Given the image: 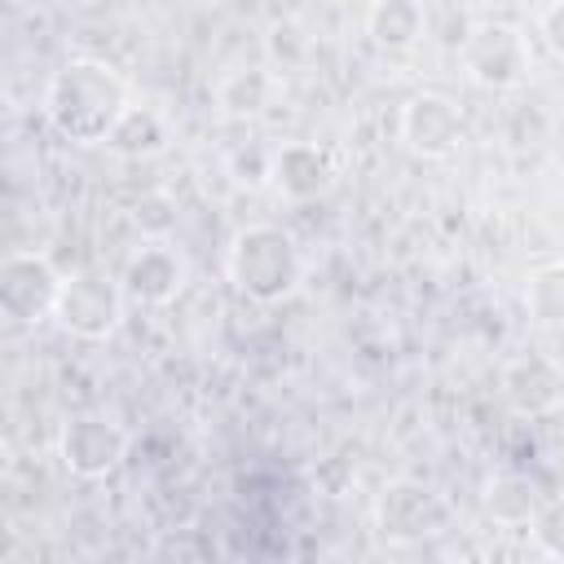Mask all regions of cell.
<instances>
[{
    "label": "cell",
    "instance_id": "cell-15",
    "mask_svg": "<svg viewBox=\"0 0 564 564\" xmlns=\"http://www.w3.org/2000/svg\"><path fill=\"white\" fill-rule=\"evenodd\" d=\"M167 123L159 110L150 106H128V115L115 123V132L106 137V150L123 154V159H154L167 150Z\"/></svg>",
    "mask_w": 564,
    "mask_h": 564
},
{
    "label": "cell",
    "instance_id": "cell-16",
    "mask_svg": "<svg viewBox=\"0 0 564 564\" xmlns=\"http://www.w3.org/2000/svg\"><path fill=\"white\" fill-rule=\"evenodd\" d=\"M524 313L533 326L564 330V260H546L524 278Z\"/></svg>",
    "mask_w": 564,
    "mask_h": 564
},
{
    "label": "cell",
    "instance_id": "cell-13",
    "mask_svg": "<svg viewBox=\"0 0 564 564\" xmlns=\"http://www.w3.org/2000/svg\"><path fill=\"white\" fill-rule=\"evenodd\" d=\"M427 13L419 0H375L366 13V35L383 53H410L423 40Z\"/></svg>",
    "mask_w": 564,
    "mask_h": 564
},
{
    "label": "cell",
    "instance_id": "cell-8",
    "mask_svg": "<svg viewBox=\"0 0 564 564\" xmlns=\"http://www.w3.org/2000/svg\"><path fill=\"white\" fill-rule=\"evenodd\" d=\"M397 137L414 159H449L463 145L467 123L458 101H449L445 93H414L401 101Z\"/></svg>",
    "mask_w": 564,
    "mask_h": 564
},
{
    "label": "cell",
    "instance_id": "cell-23",
    "mask_svg": "<svg viewBox=\"0 0 564 564\" xmlns=\"http://www.w3.org/2000/svg\"><path fill=\"white\" fill-rule=\"evenodd\" d=\"M370 4H375V0H370Z\"/></svg>",
    "mask_w": 564,
    "mask_h": 564
},
{
    "label": "cell",
    "instance_id": "cell-10",
    "mask_svg": "<svg viewBox=\"0 0 564 564\" xmlns=\"http://www.w3.org/2000/svg\"><path fill=\"white\" fill-rule=\"evenodd\" d=\"M502 397L524 419H546L564 401V370L542 352H520L502 366Z\"/></svg>",
    "mask_w": 564,
    "mask_h": 564
},
{
    "label": "cell",
    "instance_id": "cell-3",
    "mask_svg": "<svg viewBox=\"0 0 564 564\" xmlns=\"http://www.w3.org/2000/svg\"><path fill=\"white\" fill-rule=\"evenodd\" d=\"M128 291L119 278L101 273V269H79L62 278V295L53 308V322L79 339H110L123 326L128 313Z\"/></svg>",
    "mask_w": 564,
    "mask_h": 564
},
{
    "label": "cell",
    "instance_id": "cell-9",
    "mask_svg": "<svg viewBox=\"0 0 564 564\" xmlns=\"http://www.w3.org/2000/svg\"><path fill=\"white\" fill-rule=\"evenodd\" d=\"M123 291L132 304H145V308H159V304H172L185 282H189V260L181 256V247H172L167 238H145V247H137L123 264Z\"/></svg>",
    "mask_w": 564,
    "mask_h": 564
},
{
    "label": "cell",
    "instance_id": "cell-5",
    "mask_svg": "<svg viewBox=\"0 0 564 564\" xmlns=\"http://www.w3.org/2000/svg\"><path fill=\"white\" fill-rule=\"evenodd\" d=\"M128 427L101 410H84L62 423L57 432V463L79 480H106L128 458Z\"/></svg>",
    "mask_w": 564,
    "mask_h": 564
},
{
    "label": "cell",
    "instance_id": "cell-2",
    "mask_svg": "<svg viewBox=\"0 0 564 564\" xmlns=\"http://www.w3.org/2000/svg\"><path fill=\"white\" fill-rule=\"evenodd\" d=\"M225 273L234 291L247 295L251 304H282L304 282V251L291 229L273 220H256L229 238Z\"/></svg>",
    "mask_w": 564,
    "mask_h": 564
},
{
    "label": "cell",
    "instance_id": "cell-21",
    "mask_svg": "<svg viewBox=\"0 0 564 564\" xmlns=\"http://www.w3.org/2000/svg\"><path fill=\"white\" fill-rule=\"evenodd\" d=\"M538 35H542V44H546L555 57H564V0H551V4L542 9Z\"/></svg>",
    "mask_w": 564,
    "mask_h": 564
},
{
    "label": "cell",
    "instance_id": "cell-20",
    "mask_svg": "<svg viewBox=\"0 0 564 564\" xmlns=\"http://www.w3.org/2000/svg\"><path fill=\"white\" fill-rule=\"evenodd\" d=\"M269 159H273V150H264V145H242V150H234L229 154V172H234V181L238 185H264L269 181Z\"/></svg>",
    "mask_w": 564,
    "mask_h": 564
},
{
    "label": "cell",
    "instance_id": "cell-22",
    "mask_svg": "<svg viewBox=\"0 0 564 564\" xmlns=\"http://www.w3.org/2000/svg\"><path fill=\"white\" fill-rule=\"evenodd\" d=\"M555 414H560V419H564V401H560V410H555Z\"/></svg>",
    "mask_w": 564,
    "mask_h": 564
},
{
    "label": "cell",
    "instance_id": "cell-4",
    "mask_svg": "<svg viewBox=\"0 0 564 564\" xmlns=\"http://www.w3.org/2000/svg\"><path fill=\"white\" fill-rule=\"evenodd\" d=\"M463 70L471 84L489 93H511L533 75V48L529 35L511 22H476L463 40Z\"/></svg>",
    "mask_w": 564,
    "mask_h": 564
},
{
    "label": "cell",
    "instance_id": "cell-17",
    "mask_svg": "<svg viewBox=\"0 0 564 564\" xmlns=\"http://www.w3.org/2000/svg\"><path fill=\"white\" fill-rule=\"evenodd\" d=\"M132 225L141 229V238H172V229H176V198L172 194H163V189H150V194H141L137 203H132Z\"/></svg>",
    "mask_w": 564,
    "mask_h": 564
},
{
    "label": "cell",
    "instance_id": "cell-19",
    "mask_svg": "<svg viewBox=\"0 0 564 564\" xmlns=\"http://www.w3.org/2000/svg\"><path fill=\"white\" fill-rule=\"evenodd\" d=\"M264 48H269L273 70H291V66H300V62L308 57V35H304V26H300V22L282 18V22H273V26H269Z\"/></svg>",
    "mask_w": 564,
    "mask_h": 564
},
{
    "label": "cell",
    "instance_id": "cell-18",
    "mask_svg": "<svg viewBox=\"0 0 564 564\" xmlns=\"http://www.w3.org/2000/svg\"><path fill=\"white\" fill-rule=\"evenodd\" d=\"M529 538H533V546H538L542 555L564 560V494L542 498L538 516L529 520Z\"/></svg>",
    "mask_w": 564,
    "mask_h": 564
},
{
    "label": "cell",
    "instance_id": "cell-11",
    "mask_svg": "<svg viewBox=\"0 0 564 564\" xmlns=\"http://www.w3.org/2000/svg\"><path fill=\"white\" fill-rule=\"evenodd\" d=\"M335 181V163L322 145L313 141H282L273 145V159H269V185L291 198V203H313L330 189Z\"/></svg>",
    "mask_w": 564,
    "mask_h": 564
},
{
    "label": "cell",
    "instance_id": "cell-12",
    "mask_svg": "<svg viewBox=\"0 0 564 564\" xmlns=\"http://www.w3.org/2000/svg\"><path fill=\"white\" fill-rule=\"evenodd\" d=\"M542 498H546V494L538 489L533 476H524V471H502V476L485 480L480 511H485L494 524H502V529H520V524H529V520L538 516Z\"/></svg>",
    "mask_w": 564,
    "mask_h": 564
},
{
    "label": "cell",
    "instance_id": "cell-14",
    "mask_svg": "<svg viewBox=\"0 0 564 564\" xmlns=\"http://www.w3.org/2000/svg\"><path fill=\"white\" fill-rule=\"evenodd\" d=\"M278 93V70L273 66H238L216 84V106L225 119H256Z\"/></svg>",
    "mask_w": 564,
    "mask_h": 564
},
{
    "label": "cell",
    "instance_id": "cell-7",
    "mask_svg": "<svg viewBox=\"0 0 564 564\" xmlns=\"http://www.w3.org/2000/svg\"><path fill=\"white\" fill-rule=\"evenodd\" d=\"M449 524V502L419 480H388L375 498V529L383 542H423Z\"/></svg>",
    "mask_w": 564,
    "mask_h": 564
},
{
    "label": "cell",
    "instance_id": "cell-1",
    "mask_svg": "<svg viewBox=\"0 0 564 564\" xmlns=\"http://www.w3.org/2000/svg\"><path fill=\"white\" fill-rule=\"evenodd\" d=\"M128 106V79L101 57H70L44 84V119L70 145H106Z\"/></svg>",
    "mask_w": 564,
    "mask_h": 564
},
{
    "label": "cell",
    "instance_id": "cell-6",
    "mask_svg": "<svg viewBox=\"0 0 564 564\" xmlns=\"http://www.w3.org/2000/svg\"><path fill=\"white\" fill-rule=\"evenodd\" d=\"M62 295V273L40 251H13L0 264V313L13 326H40L53 317Z\"/></svg>",
    "mask_w": 564,
    "mask_h": 564
}]
</instances>
